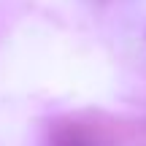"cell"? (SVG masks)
<instances>
[{
  "label": "cell",
  "mask_w": 146,
  "mask_h": 146,
  "mask_svg": "<svg viewBox=\"0 0 146 146\" xmlns=\"http://www.w3.org/2000/svg\"><path fill=\"white\" fill-rule=\"evenodd\" d=\"M43 146H106V135L81 119H60L49 127Z\"/></svg>",
  "instance_id": "1"
}]
</instances>
